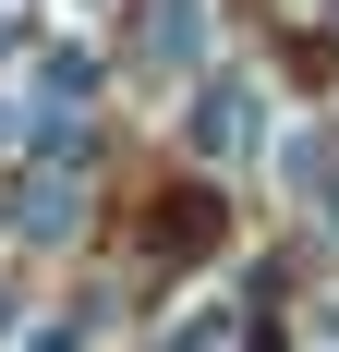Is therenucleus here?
<instances>
[{
  "instance_id": "f257e3e1",
  "label": "nucleus",
  "mask_w": 339,
  "mask_h": 352,
  "mask_svg": "<svg viewBox=\"0 0 339 352\" xmlns=\"http://www.w3.org/2000/svg\"><path fill=\"white\" fill-rule=\"evenodd\" d=\"M182 146H194L206 170H242V158L267 146V85H255V73H206V98L182 109Z\"/></svg>"
},
{
  "instance_id": "f03ea898",
  "label": "nucleus",
  "mask_w": 339,
  "mask_h": 352,
  "mask_svg": "<svg viewBox=\"0 0 339 352\" xmlns=\"http://www.w3.org/2000/svg\"><path fill=\"white\" fill-rule=\"evenodd\" d=\"M206 49V0H158V12H145V73H182Z\"/></svg>"
},
{
  "instance_id": "7ed1b4c3",
  "label": "nucleus",
  "mask_w": 339,
  "mask_h": 352,
  "mask_svg": "<svg viewBox=\"0 0 339 352\" xmlns=\"http://www.w3.org/2000/svg\"><path fill=\"white\" fill-rule=\"evenodd\" d=\"M279 170H291V195H315V219H339V134H291Z\"/></svg>"
},
{
  "instance_id": "20e7f679",
  "label": "nucleus",
  "mask_w": 339,
  "mask_h": 352,
  "mask_svg": "<svg viewBox=\"0 0 339 352\" xmlns=\"http://www.w3.org/2000/svg\"><path fill=\"white\" fill-rule=\"evenodd\" d=\"M25 231H36V243H61V231H73V170H36V195H25Z\"/></svg>"
},
{
  "instance_id": "39448f33",
  "label": "nucleus",
  "mask_w": 339,
  "mask_h": 352,
  "mask_svg": "<svg viewBox=\"0 0 339 352\" xmlns=\"http://www.w3.org/2000/svg\"><path fill=\"white\" fill-rule=\"evenodd\" d=\"M218 340H231V304H182V328H170L158 352H218Z\"/></svg>"
},
{
  "instance_id": "423d86ee",
  "label": "nucleus",
  "mask_w": 339,
  "mask_h": 352,
  "mask_svg": "<svg viewBox=\"0 0 339 352\" xmlns=\"http://www.w3.org/2000/svg\"><path fill=\"white\" fill-rule=\"evenodd\" d=\"M0 231H12V195H0Z\"/></svg>"
}]
</instances>
